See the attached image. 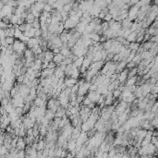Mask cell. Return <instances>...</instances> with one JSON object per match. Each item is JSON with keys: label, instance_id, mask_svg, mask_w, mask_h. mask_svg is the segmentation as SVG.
Returning <instances> with one entry per match:
<instances>
[{"label": "cell", "instance_id": "cell-3", "mask_svg": "<svg viewBox=\"0 0 158 158\" xmlns=\"http://www.w3.org/2000/svg\"><path fill=\"white\" fill-rule=\"evenodd\" d=\"M54 57H55V54L53 51L51 50H46L44 52V61H47V62H52L54 60Z\"/></svg>", "mask_w": 158, "mask_h": 158}, {"label": "cell", "instance_id": "cell-2", "mask_svg": "<svg viewBox=\"0 0 158 158\" xmlns=\"http://www.w3.org/2000/svg\"><path fill=\"white\" fill-rule=\"evenodd\" d=\"M78 83V80L73 78H66L65 79V85L67 88H72L74 85Z\"/></svg>", "mask_w": 158, "mask_h": 158}, {"label": "cell", "instance_id": "cell-6", "mask_svg": "<svg viewBox=\"0 0 158 158\" xmlns=\"http://www.w3.org/2000/svg\"><path fill=\"white\" fill-rule=\"evenodd\" d=\"M92 103V101H91L87 96H85V98H84V100H83V102H82V105H84V106H89Z\"/></svg>", "mask_w": 158, "mask_h": 158}, {"label": "cell", "instance_id": "cell-7", "mask_svg": "<svg viewBox=\"0 0 158 158\" xmlns=\"http://www.w3.org/2000/svg\"><path fill=\"white\" fill-rule=\"evenodd\" d=\"M57 67H58V66H57V64H56L55 62H54V61H52V62H49L47 68H49V69H56Z\"/></svg>", "mask_w": 158, "mask_h": 158}, {"label": "cell", "instance_id": "cell-8", "mask_svg": "<svg viewBox=\"0 0 158 158\" xmlns=\"http://www.w3.org/2000/svg\"><path fill=\"white\" fill-rule=\"evenodd\" d=\"M155 20H156V21H158V16H157V17H156V19H155Z\"/></svg>", "mask_w": 158, "mask_h": 158}, {"label": "cell", "instance_id": "cell-5", "mask_svg": "<svg viewBox=\"0 0 158 158\" xmlns=\"http://www.w3.org/2000/svg\"><path fill=\"white\" fill-rule=\"evenodd\" d=\"M83 61H84V56H82V57H79L77 60L73 62V64H74V65H75V66L77 67L78 68H81V66H82Z\"/></svg>", "mask_w": 158, "mask_h": 158}, {"label": "cell", "instance_id": "cell-1", "mask_svg": "<svg viewBox=\"0 0 158 158\" xmlns=\"http://www.w3.org/2000/svg\"><path fill=\"white\" fill-rule=\"evenodd\" d=\"M86 96H87V97L89 98L92 103H94V104L97 105L98 101L100 100V98H101L102 95L100 94V93H98L97 92H89Z\"/></svg>", "mask_w": 158, "mask_h": 158}, {"label": "cell", "instance_id": "cell-4", "mask_svg": "<svg viewBox=\"0 0 158 158\" xmlns=\"http://www.w3.org/2000/svg\"><path fill=\"white\" fill-rule=\"evenodd\" d=\"M65 56H63V55H61V54H57V55H55V57H54V62L56 64H57V66L59 67V65H60L62 62H63L64 60H65Z\"/></svg>", "mask_w": 158, "mask_h": 158}]
</instances>
